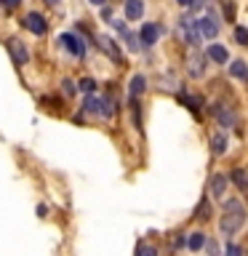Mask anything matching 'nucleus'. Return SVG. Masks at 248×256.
<instances>
[{"mask_svg": "<svg viewBox=\"0 0 248 256\" xmlns=\"http://www.w3.org/2000/svg\"><path fill=\"white\" fill-rule=\"evenodd\" d=\"M246 224V206L240 203L238 198H224V214H222V222H219V230L222 235H238Z\"/></svg>", "mask_w": 248, "mask_h": 256, "instance_id": "nucleus-1", "label": "nucleus"}, {"mask_svg": "<svg viewBox=\"0 0 248 256\" xmlns=\"http://www.w3.org/2000/svg\"><path fill=\"white\" fill-rule=\"evenodd\" d=\"M59 46L67 51L70 56L75 59H86V40H83V32H62L59 35Z\"/></svg>", "mask_w": 248, "mask_h": 256, "instance_id": "nucleus-2", "label": "nucleus"}, {"mask_svg": "<svg viewBox=\"0 0 248 256\" xmlns=\"http://www.w3.org/2000/svg\"><path fill=\"white\" fill-rule=\"evenodd\" d=\"M96 46H99V51L107 56L110 62L123 64V51H120V43H115L110 35H99V38H96Z\"/></svg>", "mask_w": 248, "mask_h": 256, "instance_id": "nucleus-3", "label": "nucleus"}, {"mask_svg": "<svg viewBox=\"0 0 248 256\" xmlns=\"http://www.w3.org/2000/svg\"><path fill=\"white\" fill-rule=\"evenodd\" d=\"M179 30H182V38L184 43L195 48L200 43V30H198V19H192V16H182L179 19Z\"/></svg>", "mask_w": 248, "mask_h": 256, "instance_id": "nucleus-4", "label": "nucleus"}, {"mask_svg": "<svg viewBox=\"0 0 248 256\" xmlns=\"http://www.w3.org/2000/svg\"><path fill=\"white\" fill-rule=\"evenodd\" d=\"M198 30H200V38H206V40H211L219 35V19H216V14H203L198 19Z\"/></svg>", "mask_w": 248, "mask_h": 256, "instance_id": "nucleus-5", "label": "nucleus"}, {"mask_svg": "<svg viewBox=\"0 0 248 256\" xmlns=\"http://www.w3.org/2000/svg\"><path fill=\"white\" fill-rule=\"evenodd\" d=\"M160 35H163V30H160V24H155V22H144L142 30H139V40H142V46H147V48L155 46L160 40Z\"/></svg>", "mask_w": 248, "mask_h": 256, "instance_id": "nucleus-6", "label": "nucleus"}, {"mask_svg": "<svg viewBox=\"0 0 248 256\" xmlns=\"http://www.w3.org/2000/svg\"><path fill=\"white\" fill-rule=\"evenodd\" d=\"M227 187H230L227 174H214L211 182H208V192H211L214 200H224V198H227Z\"/></svg>", "mask_w": 248, "mask_h": 256, "instance_id": "nucleus-7", "label": "nucleus"}, {"mask_svg": "<svg viewBox=\"0 0 248 256\" xmlns=\"http://www.w3.org/2000/svg\"><path fill=\"white\" fill-rule=\"evenodd\" d=\"M206 59L208 56L206 54H200V51H192L190 56H187V72H190V78H203L206 75Z\"/></svg>", "mask_w": 248, "mask_h": 256, "instance_id": "nucleus-8", "label": "nucleus"}, {"mask_svg": "<svg viewBox=\"0 0 248 256\" xmlns=\"http://www.w3.org/2000/svg\"><path fill=\"white\" fill-rule=\"evenodd\" d=\"M24 27H27L30 32H35V35H46L48 32V22H46V16L43 14H38V11H30L27 16H24Z\"/></svg>", "mask_w": 248, "mask_h": 256, "instance_id": "nucleus-9", "label": "nucleus"}, {"mask_svg": "<svg viewBox=\"0 0 248 256\" xmlns=\"http://www.w3.org/2000/svg\"><path fill=\"white\" fill-rule=\"evenodd\" d=\"M8 51H11L14 62L19 64V67H24V64H30V51L24 48V43H22L19 38H11V40H8Z\"/></svg>", "mask_w": 248, "mask_h": 256, "instance_id": "nucleus-10", "label": "nucleus"}, {"mask_svg": "<svg viewBox=\"0 0 248 256\" xmlns=\"http://www.w3.org/2000/svg\"><path fill=\"white\" fill-rule=\"evenodd\" d=\"M227 150H230L227 131H214L211 134V152H214L216 158H222V155H227Z\"/></svg>", "mask_w": 248, "mask_h": 256, "instance_id": "nucleus-11", "label": "nucleus"}, {"mask_svg": "<svg viewBox=\"0 0 248 256\" xmlns=\"http://www.w3.org/2000/svg\"><path fill=\"white\" fill-rule=\"evenodd\" d=\"M123 11H126V19L128 22H142V16H144V0H126Z\"/></svg>", "mask_w": 248, "mask_h": 256, "instance_id": "nucleus-12", "label": "nucleus"}, {"mask_svg": "<svg viewBox=\"0 0 248 256\" xmlns=\"http://www.w3.org/2000/svg\"><path fill=\"white\" fill-rule=\"evenodd\" d=\"M206 56L214 64H227L230 62V54H227V48H224L222 43H211V46L206 48Z\"/></svg>", "mask_w": 248, "mask_h": 256, "instance_id": "nucleus-13", "label": "nucleus"}, {"mask_svg": "<svg viewBox=\"0 0 248 256\" xmlns=\"http://www.w3.org/2000/svg\"><path fill=\"white\" fill-rule=\"evenodd\" d=\"M211 112H214V118L219 120V126H222V128H232V126H235V115H232L230 110H224L222 104H214Z\"/></svg>", "mask_w": 248, "mask_h": 256, "instance_id": "nucleus-14", "label": "nucleus"}, {"mask_svg": "<svg viewBox=\"0 0 248 256\" xmlns=\"http://www.w3.org/2000/svg\"><path fill=\"white\" fill-rule=\"evenodd\" d=\"M144 91H147V78H144V75H134L131 83H128V99H139Z\"/></svg>", "mask_w": 248, "mask_h": 256, "instance_id": "nucleus-15", "label": "nucleus"}, {"mask_svg": "<svg viewBox=\"0 0 248 256\" xmlns=\"http://www.w3.org/2000/svg\"><path fill=\"white\" fill-rule=\"evenodd\" d=\"M83 112H88V115H102V96H96V94H86Z\"/></svg>", "mask_w": 248, "mask_h": 256, "instance_id": "nucleus-16", "label": "nucleus"}, {"mask_svg": "<svg viewBox=\"0 0 248 256\" xmlns=\"http://www.w3.org/2000/svg\"><path fill=\"white\" fill-rule=\"evenodd\" d=\"M115 112H118V102L112 96V91H107L102 96V118H115Z\"/></svg>", "mask_w": 248, "mask_h": 256, "instance_id": "nucleus-17", "label": "nucleus"}, {"mask_svg": "<svg viewBox=\"0 0 248 256\" xmlns=\"http://www.w3.org/2000/svg\"><path fill=\"white\" fill-rule=\"evenodd\" d=\"M230 75L232 78H238V80H243V83H248V64L246 62H232L230 64Z\"/></svg>", "mask_w": 248, "mask_h": 256, "instance_id": "nucleus-18", "label": "nucleus"}, {"mask_svg": "<svg viewBox=\"0 0 248 256\" xmlns=\"http://www.w3.org/2000/svg\"><path fill=\"white\" fill-rule=\"evenodd\" d=\"M203 246H206V235H203V232H190V238H187V248H190V251H203Z\"/></svg>", "mask_w": 248, "mask_h": 256, "instance_id": "nucleus-19", "label": "nucleus"}, {"mask_svg": "<svg viewBox=\"0 0 248 256\" xmlns=\"http://www.w3.org/2000/svg\"><path fill=\"white\" fill-rule=\"evenodd\" d=\"M230 179H232V182H235L238 187H240V192H246V195H248V174L243 171V168H235Z\"/></svg>", "mask_w": 248, "mask_h": 256, "instance_id": "nucleus-20", "label": "nucleus"}, {"mask_svg": "<svg viewBox=\"0 0 248 256\" xmlns=\"http://www.w3.org/2000/svg\"><path fill=\"white\" fill-rule=\"evenodd\" d=\"M179 99H182V104H184V107H190V112H192V115H200V102L198 99H192V96L190 94H179Z\"/></svg>", "mask_w": 248, "mask_h": 256, "instance_id": "nucleus-21", "label": "nucleus"}, {"mask_svg": "<svg viewBox=\"0 0 248 256\" xmlns=\"http://www.w3.org/2000/svg\"><path fill=\"white\" fill-rule=\"evenodd\" d=\"M211 216V200H200V206H198V211H195V219H208Z\"/></svg>", "mask_w": 248, "mask_h": 256, "instance_id": "nucleus-22", "label": "nucleus"}, {"mask_svg": "<svg viewBox=\"0 0 248 256\" xmlns=\"http://www.w3.org/2000/svg\"><path fill=\"white\" fill-rule=\"evenodd\" d=\"M78 88H80L83 94H94V91H96V80H94V78H80V80H78Z\"/></svg>", "mask_w": 248, "mask_h": 256, "instance_id": "nucleus-23", "label": "nucleus"}, {"mask_svg": "<svg viewBox=\"0 0 248 256\" xmlns=\"http://www.w3.org/2000/svg\"><path fill=\"white\" fill-rule=\"evenodd\" d=\"M222 11L227 16V22H235V0H222Z\"/></svg>", "mask_w": 248, "mask_h": 256, "instance_id": "nucleus-24", "label": "nucleus"}, {"mask_svg": "<svg viewBox=\"0 0 248 256\" xmlns=\"http://www.w3.org/2000/svg\"><path fill=\"white\" fill-rule=\"evenodd\" d=\"M235 40H238V46H248V30L235 27Z\"/></svg>", "mask_w": 248, "mask_h": 256, "instance_id": "nucleus-25", "label": "nucleus"}, {"mask_svg": "<svg viewBox=\"0 0 248 256\" xmlns=\"http://www.w3.org/2000/svg\"><path fill=\"white\" fill-rule=\"evenodd\" d=\"M203 248H206L208 256H222V254H219V246H216V240H211V238H206V246H203Z\"/></svg>", "mask_w": 248, "mask_h": 256, "instance_id": "nucleus-26", "label": "nucleus"}, {"mask_svg": "<svg viewBox=\"0 0 248 256\" xmlns=\"http://www.w3.org/2000/svg\"><path fill=\"white\" fill-rule=\"evenodd\" d=\"M222 256H243V248H240L238 243H227V248H224Z\"/></svg>", "mask_w": 248, "mask_h": 256, "instance_id": "nucleus-27", "label": "nucleus"}, {"mask_svg": "<svg viewBox=\"0 0 248 256\" xmlns=\"http://www.w3.org/2000/svg\"><path fill=\"white\" fill-rule=\"evenodd\" d=\"M139 256H158L155 246H139Z\"/></svg>", "mask_w": 248, "mask_h": 256, "instance_id": "nucleus-28", "label": "nucleus"}, {"mask_svg": "<svg viewBox=\"0 0 248 256\" xmlns=\"http://www.w3.org/2000/svg\"><path fill=\"white\" fill-rule=\"evenodd\" d=\"M62 91L67 94V96H72V94L78 91V88H75V83H72V80H64V83H62Z\"/></svg>", "mask_w": 248, "mask_h": 256, "instance_id": "nucleus-29", "label": "nucleus"}, {"mask_svg": "<svg viewBox=\"0 0 248 256\" xmlns=\"http://www.w3.org/2000/svg\"><path fill=\"white\" fill-rule=\"evenodd\" d=\"M176 3H179L182 8H192V6H195V0H176Z\"/></svg>", "mask_w": 248, "mask_h": 256, "instance_id": "nucleus-30", "label": "nucleus"}, {"mask_svg": "<svg viewBox=\"0 0 248 256\" xmlns=\"http://www.w3.org/2000/svg\"><path fill=\"white\" fill-rule=\"evenodd\" d=\"M19 3H22V0H6V8H16Z\"/></svg>", "mask_w": 248, "mask_h": 256, "instance_id": "nucleus-31", "label": "nucleus"}, {"mask_svg": "<svg viewBox=\"0 0 248 256\" xmlns=\"http://www.w3.org/2000/svg\"><path fill=\"white\" fill-rule=\"evenodd\" d=\"M88 3H91V6H99V8H102L104 3H107V0H88Z\"/></svg>", "mask_w": 248, "mask_h": 256, "instance_id": "nucleus-32", "label": "nucleus"}]
</instances>
